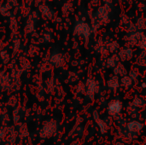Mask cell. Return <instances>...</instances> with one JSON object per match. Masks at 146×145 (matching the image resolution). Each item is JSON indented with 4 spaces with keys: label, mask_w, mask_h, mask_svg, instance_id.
Here are the masks:
<instances>
[{
    "label": "cell",
    "mask_w": 146,
    "mask_h": 145,
    "mask_svg": "<svg viewBox=\"0 0 146 145\" xmlns=\"http://www.w3.org/2000/svg\"><path fill=\"white\" fill-rule=\"evenodd\" d=\"M121 108V103H119V102H114V103H112V104H110V113H112V114H115V113L120 112Z\"/></svg>",
    "instance_id": "1"
}]
</instances>
